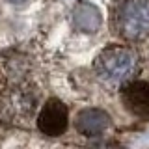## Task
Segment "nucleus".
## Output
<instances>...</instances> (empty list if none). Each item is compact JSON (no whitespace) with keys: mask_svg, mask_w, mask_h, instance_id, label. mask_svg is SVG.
<instances>
[{"mask_svg":"<svg viewBox=\"0 0 149 149\" xmlns=\"http://www.w3.org/2000/svg\"><path fill=\"white\" fill-rule=\"evenodd\" d=\"M74 127L80 134L84 136H90V138H95V136H102L110 127H112V121H110V116L106 114L104 110L101 108H86V110H80L74 118Z\"/></svg>","mask_w":149,"mask_h":149,"instance_id":"nucleus-6","label":"nucleus"},{"mask_svg":"<svg viewBox=\"0 0 149 149\" xmlns=\"http://www.w3.org/2000/svg\"><path fill=\"white\" fill-rule=\"evenodd\" d=\"M36 127L43 136L49 138H58L65 134V130L69 127V108L63 101L52 99L45 101V104H41L39 112L36 116Z\"/></svg>","mask_w":149,"mask_h":149,"instance_id":"nucleus-4","label":"nucleus"},{"mask_svg":"<svg viewBox=\"0 0 149 149\" xmlns=\"http://www.w3.org/2000/svg\"><path fill=\"white\" fill-rule=\"evenodd\" d=\"M119 101L134 118H149V82L138 78L125 82L119 86Z\"/></svg>","mask_w":149,"mask_h":149,"instance_id":"nucleus-5","label":"nucleus"},{"mask_svg":"<svg viewBox=\"0 0 149 149\" xmlns=\"http://www.w3.org/2000/svg\"><path fill=\"white\" fill-rule=\"evenodd\" d=\"M142 71V58L129 43H110L93 60V73L99 82L119 88Z\"/></svg>","mask_w":149,"mask_h":149,"instance_id":"nucleus-1","label":"nucleus"},{"mask_svg":"<svg viewBox=\"0 0 149 149\" xmlns=\"http://www.w3.org/2000/svg\"><path fill=\"white\" fill-rule=\"evenodd\" d=\"M39 112V90L26 80H17L0 90V123L28 129Z\"/></svg>","mask_w":149,"mask_h":149,"instance_id":"nucleus-3","label":"nucleus"},{"mask_svg":"<svg viewBox=\"0 0 149 149\" xmlns=\"http://www.w3.org/2000/svg\"><path fill=\"white\" fill-rule=\"evenodd\" d=\"M108 28L116 39L138 45L149 39V0H112Z\"/></svg>","mask_w":149,"mask_h":149,"instance_id":"nucleus-2","label":"nucleus"}]
</instances>
